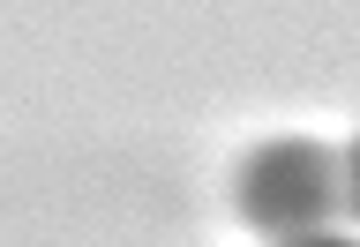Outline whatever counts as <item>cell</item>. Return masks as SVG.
Returning a JSON list of instances; mask_svg holds the SVG:
<instances>
[{
    "label": "cell",
    "instance_id": "cell-2",
    "mask_svg": "<svg viewBox=\"0 0 360 247\" xmlns=\"http://www.w3.org/2000/svg\"><path fill=\"white\" fill-rule=\"evenodd\" d=\"M285 247H360V240H338V232H308V240H285Z\"/></svg>",
    "mask_w": 360,
    "mask_h": 247
},
{
    "label": "cell",
    "instance_id": "cell-3",
    "mask_svg": "<svg viewBox=\"0 0 360 247\" xmlns=\"http://www.w3.org/2000/svg\"><path fill=\"white\" fill-rule=\"evenodd\" d=\"M353 202H360V150H353Z\"/></svg>",
    "mask_w": 360,
    "mask_h": 247
},
{
    "label": "cell",
    "instance_id": "cell-1",
    "mask_svg": "<svg viewBox=\"0 0 360 247\" xmlns=\"http://www.w3.org/2000/svg\"><path fill=\"white\" fill-rule=\"evenodd\" d=\"M233 202L263 232H300V225H315L330 210V157L315 142H270V150H255L240 165Z\"/></svg>",
    "mask_w": 360,
    "mask_h": 247
}]
</instances>
